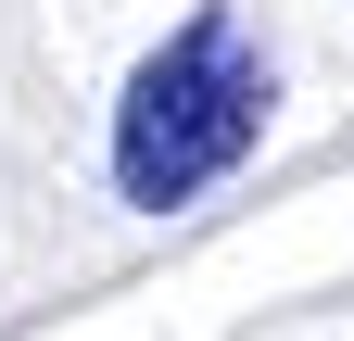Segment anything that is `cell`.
<instances>
[{
	"label": "cell",
	"instance_id": "6da1fadb",
	"mask_svg": "<svg viewBox=\"0 0 354 341\" xmlns=\"http://www.w3.org/2000/svg\"><path fill=\"white\" fill-rule=\"evenodd\" d=\"M266 114H279V76H266L253 26L228 0H203L190 26H165V51H140V76L114 101V190L140 215H177L266 152Z\"/></svg>",
	"mask_w": 354,
	"mask_h": 341
}]
</instances>
